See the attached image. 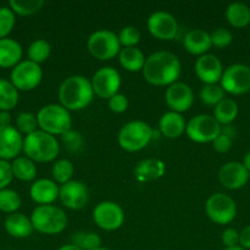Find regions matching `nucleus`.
<instances>
[{"mask_svg": "<svg viewBox=\"0 0 250 250\" xmlns=\"http://www.w3.org/2000/svg\"><path fill=\"white\" fill-rule=\"evenodd\" d=\"M19 104V90L10 81L0 78V111H11Z\"/></svg>", "mask_w": 250, "mask_h": 250, "instance_id": "obj_30", "label": "nucleus"}, {"mask_svg": "<svg viewBox=\"0 0 250 250\" xmlns=\"http://www.w3.org/2000/svg\"><path fill=\"white\" fill-rule=\"evenodd\" d=\"M211 43L212 46L218 49H225L229 46L233 42V34L229 29L227 28H216L212 33H210Z\"/></svg>", "mask_w": 250, "mask_h": 250, "instance_id": "obj_41", "label": "nucleus"}, {"mask_svg": "<svg viewBox=\"0 0 250 250\" xmlns=\"http://www.w3.org/2000/svg\"><path fill=\"white\" fill-rule=\"evenodd\" d=\"M183 44L189 54L196 56L205 55L212 48L210 33L199 28L189 31L184 37Z\"/></svg>", "mask_w": 250, "mask_h": 250, "instance_id": "obj_22", "label": "nucleus"}, {"mask_svg": "<svg viewBox=\"0 0 250 250\" xmlns=\"http://www.w3.org/2000/svg\"><path fill=\"white\" fill-rule=\"evenodd\" d=\"M205 211L213 224L228 225L237 216V205L229 195L218 192L206 200Z\"/></svg>", "mask_w": 250, "mask_h": 250, "instance_id": "obj_9", "label": "nucleus"}, {"mask_svg": "<svg viewBox=\"0 0 250 250\" xmlns=\"http://www.w3.org/2000/svg\"><path fill=\"white\" fill-rule=\"evenodd\" d=\"M127 106H129V102H127L126 95L122 94V93H118V94L113 95L110 99H108V107L114 114H123L126 111Z\"/></svg>", "mask_w": 250, "mask_h": 250, "instance_id": "obj_42", "label": "nucleus"}, {"mask_svg": "<svg viewBox=\"0 0 250 250\" xmlns=\"http://www.w3.org/2000/svg\"><path fill=\"white\" fill-rule=\"evenodd\" d=\"M22 46L17 41L11 38L0 39V67L14 68L22 59Z\"/></svg>", "mask_w": 250, "mask_h": 250, "instance_id": "obj_25", "label": "nucleus"}, {"mask_svg": "<svg viewBox=\"0 0 250 250\" xmlns=\"http://www.w3.org/2000/svg\"><path fill=\"white\" fill-rule=\"evenodd\" d=\"M15 14L7 6H0V39L7 38L15 26Z\"/></svg>", "mask_w": 250, "mask_h": 250, "instance_id": "obj_40", "label": "nucleus"}, {"mask_svg": "<svg viewBox=\"0 0 250 250\" xmlns=\"http://www.w3.org/2000/svg\"><path fill=\"white\" fill-rule=\"evenodd\" d=\"M166 173V164L159 159L150 158L141 160L134 168V176L139 182H152Z\"/></svg>", "mask_w": 250, "mask_h": 250, "instance_id": "obj_21", "label": "nucleus"}, {"mask_svg": "<svg viewBox=\"0 0 250 250\" xmlns=\"http://www.w3.org/2000/svg\"><path fill=\"white\" fill-rule=\"evenodd\" d=\"M22 150L32 161L44 164L55 160L60 151V146L56 137L37 129L25 137Z\"/></svg>", "mask_w": 250, "mask_h": 250, "instance_id": "obj_3", "label": "nucleus"}, {"mask_svg": "<svg viewBox=\"0 0 250 250\" xmlns=\"http://www.w3.org/2000/svg\"><path fill=\"white\" fill-rule=\"evenodd\" d=\"M96 250H113V249H110V248H104V247H100V248H98V249H96Z\"/></svg>", "mask_w": 250, "mask_h": 250, "instance_id": "obj_52", "label": "nucleus"}, {"mask_svg": "<svg viewBox=\"0 0 250 250\" xmlns=\"http://www.w3.org/2000/svg\"><path fill=\"white\" fill-rule=\"evenodd\" d=\"M58 250H81L78 247L74 246V244H64V246H61L60 248H59Z\"/></svg>", "mask_w": 250, "mask_h": 250, "instance_id": "obj_50", "label": "nucleus"}, {"mask_svg": "<svg viewBox=\"0 0 250 250\" xmlns=\"http://www.w3.org/2000/svg\"><path fill=\"white\" fill-rule=\"evenodd\" d=\"M11 168L14 177L22 181V182H29V181L36 180V163L27 156H17L16 159H14L11 163Z\"/></svg>", "mask_w": 250, "mask_h": 250, "instance_id": "obj_29", "label": "nucleus"}, {"mask_svg": "<svg viewBox=\"0 0 250 250\" xmlns=\"http://www.w3.org/2000/svg\"><path fill=\"white\" fill-rule=\"evenodd\" d=\"M31 199L38 205H51L59 199V186L49 178H38L29 188Z\"/></svg>", "mask_w": 250, "mask_h": 250, "instance_id": "obj_20", "label": "nucleus"}, {"mask_svg": "<svg viewBox=\"0 0 250 250\" xmlns=\"http://www.w3.org/2000/svg\"><path fill=\"white\" fill-rule=\"evenodd\" d=\"M88 53L95 59L100 61H108L119 55L120 45L118 34L109 29H98L93 32L87 39Z\"/></svg>", "mask_w": 250, "mask_h": 250, "instance_id": "obj_7", "label": "nucleus"}, {"mask_svg": "<svg viewBox=\"0 0 250 250\" xmlns=\"http://www.w3.org/2000/svg\"><path fill=\"white\" fill-rule=\"evenodd\" d=\"M119 62L124 70L129 72H139L142 71L145 66V58L144 53L136 46L132 48H122L119 53Z\"/></svg>", "mask_w": 250, "mask_h": 250, "instance_id": "obj_26", "label": "nucleus"}, {"mask_svg": "<svg viewBox=\"0 0 250 250\" xmlns=\"http://www.w3.org/2000/svg\"><path fill=\"white\" fill-rule=\"evenodd\" d=\"M12 178L14 175H12L11 164L0 159V190L5 189L11 183Z\"/></svg>", "mask_w": 250, "mask_h": 250, "instance_id": "obj_43", "label": "nucleus"}, {"mask_svg": "<svg viewBox=\"0 0 250 250\" xmlns=\"http://www.w3.org/2000/svg\"><path fill=\"white\" fill-rule=\"evenodd\" d=\"M186 136L195 143H212L221 133V125L212 115L200 114L186 122Z\"/></svg>", "mask_w": 250, "mask_h": 250, "instance_id": "obj_8", "label": "nucleus"}, {"mask_svg": "<svg viewBox=\"0 0 250 250\" xmlns=\"http://www.w3.org/2000/svg\"><path fill=\"white\" fill-rule=\"evenodd\" d=\"M50 51L51 46L46 39H36L29 44L28 49H27V56H28L29 61L41 65L44 61L48 60Z\"/></svg>", "mask_w": 250, "mask_h": 250, "instance_id": "obj_32", "label": "nucleus"}, {"mask_svg": "<svg viewBox=\"0 0 250 250\" xmlns=\"http://www.w3.org/2000/svg\"><path fill=\"white\" fill-rule=\"evenodd\" d=\"M38 129L51 134V136H63L71 129L73 119L69 110L60 104L44 105L37 112Z\"/></svg>", "mask_w": 250, "mask_h": 250, "instance_id": "obj_5", "label": "nucleus"}, {"mask_svg": "<svg viewBox=\"0 0 250 250\" xmlns=\"http://www.w3.org/2000/svg\"><path fill=\"white\" fill-rule=\"evenodd\" d=\"M249 93H250V92H249Z\"/></svg>", "mask_w": 250, "mask_h": 250, "instance_id": "obj_54", "label": "nucleus"}, {"mask_svg": "<svg viewBox=\"0 0 250 250\" xmlns=\"http://www.w3.org/2000/svg\"><path fill=\"white\" fill-rule=\"evenodd\" d=\"M194 68H195L196 77L203 84H218L225 70L220 59L212 54L199 56Z\"/></svg>", "mask_w": 250, "mask_h": 250, "instance_id": "obj_18", "label": "nucleus"}, {"mask_svg": "<svg viewBox=\"0 0 250 250\" xmlns=\"http://www.w3.org/2000/svg\"><path fill=\"white\" fill-rule=\"evenodd\" d=\"M249 127H250V122H249Z\"/></svg>", "mask_w": 250, "mask_h": 250, "instance_id": "obj_53", "label": "nucleus"}, {"mask_svg": "<svg viewBox=\"0 0 250 250\" xmlns=\"http://www.w3.org/2000/svg\"><path fill=\"white\" fill-rule=\"evenodd\" d=\"M24 146V137L16 127L0 126V159L14 160L19 156Z\"/></svg>", "mask_w": 250, "mask_h": 250, "instance_id": "obj_19", "label": "nucleus"}, {"mask_svg": "<svg viewBox=\"0 0 250 250\" xmlns=\"http://www.w3.org/2000/svg\"><path fill=\"white\" fill-rule=\"evenodd\" d=\"M71 244L81 250H96L102 247V239L96 232H76L71 236Z\"/></svg>", "mask_w": 250, "mask_h": 250, "instance_id": "obj_33", "label": "nucleus"}, {"mask_svg": "<svg viewBox=\"0 0 250 250\" xmlns=\"http://www.w3.org/2000/svg\"><path fill=\"white\" fill-rule=\"evenodd\" d=\"M118 38H119L120 45L123 48H132L139 44L140 39H141V33L136 27L125 26L120 29Z\"/></svg>", "mask_w": 250, "mask_h": 250, "instance_id": "obj_39", "label": "nucleus"}, {"mask_svg": "<svg viewBox=\"0 0 250 250\" xmlns=\"http://www.w3.org/2000/svg\"><path fill=\"white\" fill-rule=\"evenodd\" d=\"M74 173H75L74 164L68 159H59L53 164V167H51V176L56 185L63 186L70 182L74 177Z\"/></svg>", "mask_w": 250, "mask_h": 250, "instance_id": "obj_31", "label": "nucleus"}, {"mask_svg": "<svg viewBox=\"0 0 250 250\" xmlns=\"http://www.w3.org/2000/svg\"><path fill=\"white\" fill-rule=\"evenodd\" d=\"M150 34L159 41H172L178 33V22L175 17L167 11H154L147 20Z\"/></svg>", "mask_w": 250, "mask_h": 250, "instance_id": "obj_14", "label": "nucleus"}, {"mask_svg": "<svg viewBox=\"0 0 250 250\" xmlns=\"http://www.w3.org/2000/svg\"><path fill=\"white\" fill-rule=\"evenodd\" d=\"M95 224L103 231H117L123 226L125 220V214L123 208L115 202L105 200L98 203L92 212Z\"/></svg>", "mask_w": 250, "mask_h": 250, "instance_id": "obj_12", "label": "nucleus"}, {"mask_svg": "<svg viewBox=\"0 0 250 250\" xmlns=\"http://www.w3.org/2000/svg\"><path fill=\"white\" fill-rule=\"evenodd\" d=\"M88 199L87 186L81 181L71 180L59 187V200L66 209L81 210L87 204Z\"/></svg>", "mask_w": 250, "mask_h": 250, "instance_id": "obj_15", "label": "nucleus"}, {"mask_svg": "<svg viewBox=\"0 0 250 250\" xmlns=\"http://www.w3.org/2000/svg\"><path fill=\"white\" fill-rule=\"evenodd\" d=\"M239 246L245 250L250 249V225L244 227L239 233Z\"/></svg>", "mask_w": 250, "mask_h": 250, "instance_id": "obj_46", "label": "nucleus"}, {"mask_svg": "<svg viewBox=\"0 0 250 250\" xmlns=\"http://www.w3.org/2000/svg\"><path fill=\"white\" fill-rule=\"evenodd\" d=\"M158 129L164 137L175 139L183 136L186 129V121L181 114L174 111L164 112L158 122Z\"/></svg>", "mask_w": 250, "mask_h": 250, "instance_id": "obj_23", "label": "nucleus"}, {"mask_svg": "<svg viewBox=\"0 0 250 250\" xmlns=\"http://www.w3.org/2000/svg\"><path fill=\"white\" fill-rule=\"evenodd\" d=\"M33 229L43 234H59L68 226L65 211L55 205H37L31 214Z\"/></svg>", "mask_w": 250, "mask_h": 250, "instance_id": "obj_4", "label": "nucleus"}, {"mask_svg": "<svg viewBox=\"0 0 250 250\" xmlns=\"http://www.w3.org/2000/svg\"><path fill=\"white\" fill-rule=\"evenodd\" d=\"M221 241H222L225 248H232V247L239 246V232L234 229H225L222 232L221 236Z\"/></svg>", "mask_w": 250, "mask_h": 250, "instance_id": "obj_44", "label": "nucleus"}, {"mask_svg": "<svg viewBox=\"0 0 250 250\" xmlns=\"http://www.w3.org/2000/svg\"><path fill=\"white\" fill-rule=\"evenodd\" d=\"M221 133L225 136L229 137V138H234L235 136V129L233 128L232 125H227V126H221Z\"/></svg>", "mask_w": 250, "mask_h": 250, "instance_id": "obj_48", "label": "nucleus"}, {"mask_svg": "<svg viewBox=\"0 0 250 250\" xmlns=\"http://www.w3.org/2000/svg\"><path fill=\"white\" fill-rule=\"evenodd\" d=\"M220 85L225 93L243 95L250 92V66L233 63L223 70Z\"/></svg>", "mask_w": 250, "mask_h": 250, "instance_id": "obj_10", "label": "nucleus"}, {"mask_svg": "<svg viewBox=\"0 0 250 250\" xmlns=\"http://www.w3.org/2000/svg\"><path fill=\"white\" fill-rule=\"evenodd\" d=\"M152 138L153 129L149 124L140 120L125 124L118 133V143L120 148L129 153H136L145 149Z\"/></svg>", "mask_w": 250, "mask_h": 250, "instance_id": "obj_6", "label": "nucleus"}, {"mask_svg": "<svg viewBox=\"0 0 250 250\" xmlns=\"http://www.w3.org/2000/svg\"><path fill=\"white\" fill-rule=\"evenodd\" d=\"M61 137V142H63V146H65L66 150L71 154H78L83 149V137L80 132L77 131H68L66 133H64Z\"/></svg>", "mask_w": 250, "mask_h": 250, "instance_id": "obj_38", "label": "nucleus"}, {"mask_svg": "<svg viewBox=\"0 0 250 250\" xmlns=\"http://www.w3.org/2000/svg\"><path fill=\"white\" fill-rule=\"evenodd\" d=\"M93 93L91 80L85 76L74 75L65 78L58 89V98L61 106L69 111H80L92 103Z\"/></svg>", "mask_w": 250, "mask_h": 250, "instance_id": "obj_2", "label": "nucleus"}, {"mask_svg": "<svg viewBox=\"0 0 250 250\" xmlns=\"http://www.w3.org/2000/svg\"><path fill=\"white\" fill-rule=\"evenodd\" d=\"M91 85L95 95L100 99H110L113 95L118 94L122 85L120 73L110 66L100 67L91 78Z\"/></svg>", "mask_w": 250, "mask_h": 250, "instance_id": "obj_13", "label": "nucleus"}, {"mask_svg": "<svg viewBox=\"0 0 250 250\" xmlns=\"http://www.w3.org/2000/svg\"><path fill=\"white\" fill-rule=\"evenodd\" d=\"M5 231L7 234L14 238H27L33 232V226L29 217H27L25 214L21 212H14L10 214L9 216L5 219L4 222Z\"/></svg>", "mask_w": 250, "mask_h": 250, "instance_id": "obj_24", "label": "nucleus"}, {"mask_svg": "<svg viewBox=\"0 0 250 250\" xmlns=\"http://www.w3.org/2000/svg\"><path fill=\"white\" fill-rule=\"evenodd\" d=\"M10 78H11L10 82L15 85L17 90L29 92L41 84L43 71H42L41 65L32 62L27 59V60H22L12 68Z\"/></svg>", "mask_w": 250, "mask_h": 250, "instance_id": "obj_11", "label": "nucleus"}, {"mask_svg": "<svg viewBox=\"0 0 250 250\" xmlns=\"http://www.w3.org/2000/svg\"><path fill=\"white\" fill-rule=\"evenodd\" d=\"M232 144H233V139L229 138V137L225 136V134L222 133H220V136L212 142L213 149L220 154H225L227 153V151H229L230 148H232Z\"/></svg>", "mask_w": 250, "mask_h": 250, "instance_id": "obj_45", "label": "nucleus"}, {"mask_svg": "<svg viewBox=\"0 0 250 250\" xmlns=\"http://www.w3.org/2000/svg\"><path fill=\"white\" fill-rule=\"evenodd\" d=\"M167 106L171 111L185 112L190 110L194 104V92L189 84L184 82H175L169 85L164 94Z\"/></svg>", "mask_w": 250, "mask_h": 250, "instance_id": "obj_16", "label": "nucleus"}, {"mask_svg": "<svg viewBox=\"0 0 250 250\" xmlns=\"http://www.w3.org/2000/svg\"><path fill=\"white\" fill-rule=\"evenodd\" d=\"M223 250H245V249L242 248L240 246H238V247H232V248H225Z\"/></svg>", "mask_w": 250, "mask_h": 250, "instance_id": "obj_51", "label": "nucleus"}, {"mask_svg": "<svg viewBox=\"0 0 250 250\" xmlns=\"http://www.w3.org/2000/svg\"><path fill=\"white\" fill-rule=\"evenodd\" d=\"M21 207V197L17 192L12 189L0 190V211L6 214H14Z\"/></svg>", "mask_w": 250, "mask_h": 250, "instance_id": "obj_36", "label": "nucleus"}, {"mask_svg": "<svg viewBox=\"0 0 250 250\" xmlns=\"http://www.w3.org/2000/svg\"><path fill=\"white\" fill-rule=\"evenodd\" d=\"M225 92L220 84H203L199 93V98L205 105L215 107L218 103L225 99Z\"/></svg>", "mask_w": 250, "mask_h": 250, "instance_id": "obj_35", "label": "nucleus"}, {"mask_svg": "<svg viewBox=\"0 0 250 250\" xmlns=\"http://www.w3.org/2000/svg\"><path fill=\"white\" fill-rule=\"evenodd\" d=\"M225 20L234 28H244L250 23V7L243 2H232L225 9Z\"/></svg>", "mask_w": 250, "mask_h": 250, "instance_id": "obj_27", "label": "nucleus"}, {"mask_svg": "<svg viewBox=\"0 0 250 250\" xmlns=\"http://www.w3.org/2000/svg\"><path fill=\"white\" fill-rule=\"evenodd\" d=\"M250 178V172L239 161L225 163L218 171V181L221 185L229 190H237L247 186Z\"/></svg>", "mask_w": 250, "mask_h": 250, "instance_id": "obj_17", "label": "nucleus"}, {"mask_svg": "<svg viewBox=\"0 0 250 250\" xmlns=\"http://www.w3.org/2000/svg\"><path fill=\"white\" fill-rule=\"evenodd\" d=\"M181 73V63L178 56L171 51H154L147 56L142 75L147 83L156 87H169L178 82Z\"/></svg>", "mask_w": 250, "mask_h": 250, "instance_id": "obj_1", "label": "nucleus"}, {"mask_svg": "<svg viewBox=\"0 0 250 250\" xmlns=\"http://www.w3.org/2000/svg\"><path fill=\"white\" fill-rule=\"evenodd\" d=\"M243 165H244V167L247 168L248 171L250 172V151H248L247 154L244 155V158H243Z\"/></svg>", "mask_w": 250, "mask_h": 250, "instance_id": "obj_49", "label": "nucleus"}, {"mask_svg": "<svg viewBox=\"0 0 250 250\" xmlns=\"http://www.w3.org/2000/svg\"><path fill=\"white\" fill-rule=\"evenodd\" d=\"M16 128L25 137L33 133L38 129V122H37V116L29 111L20 112L16 119Z\"/></svg>", "mask_w": 250, "mask_h": 250, "instance_id": "obj_37", "label": "nucleus"}, {"mask_svg": "<svg viewBox=\"0 0 250 250\" xmlns=\"http://www.w3.org/2000/svg\"><path fill=\"white\" fill-rule=\"evenodd\" d=\"M0 126H11L10 111H0Z\"/></svg>", "mask_w": 250, "mask_h": 250, "instance_id": "obj_47", "label": "nucleus"}, {"mask_svg": "<svg viewBox=\"0 0 250 250\" xmlns=\"http://www.w3.org/2000/svg\"><path fill=\"white\" fill-rule=\"evenodd\" d=\"M238 112H239V107L237 103L229 98H225L222 102H220L213 107L212 116L221 126H227V125H232V122L237 119Z\"/></svg>", "mask_w": 250, "mask_h": 250, "instance_id": "obj_28", "label": "nucleus"}, {"mask_svg": "<svg viewBox=\"0 0 250 250\" xmlns=\"http://www.w3.org/2000/svg\"><path fill=\"white\" fill-rule=\"evenodd\" d=\"M44 6L43 0H10L9 7L20 16H31Z\"/></svg>", "mask_w": 250, "mask_h": 250, "instance_id": "obj_34", "label": "nucleus"}]
</instances>
